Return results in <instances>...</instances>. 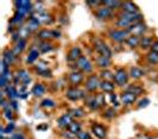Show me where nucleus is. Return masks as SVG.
Returning <instances> with one entry per match:
<instances>
[{"label": "nucleus", "instance_id": "nucleus-47", "mask_svg": "<svg viewBox=\"0 0 158 139\" xmlns=\"http://www.w3.org/2000/svg\"><path fill=\"white\" fill-rule=\"evenodd\" d=\"M148 103H149V100L148 99H144V100H142L140 102H139V105H138V107H145V106H148Z\"/></svg>", "mask_w": 158, "mask_h": 139}, {"label": "nucleus", "instance_id": "nucleus-46", "mask_svg": "<svg viewBox=\"0 0 158 139\" xmlns=\"http://www.w3.org/2000/svg\"><path fill=\"white\" fill-rule=\"evenodd\" d=\"M111 100H112V102H113V105H114V106H118L119 105L118 100H117V95H115L114 93H112L111 94Z\"/></svg>", "mask_w": 158, "mask_h": 139}, {"label": "nucleus", "instance_id": "nucleus-13", "mask_svg": "<svg viewBox=\"0 0 158 139\" xmlns=\"http://www.w3.org/2000/svg\"><path fill=\"white\" fill-rule=\"evenodd\" d=\"M32 17H33V18H36L40 24H44V25H47V24L52 23V18H51V15H48L44 10H43V11H33Z\"/></svg>", "mask_w": 158, "mask_h": 139}, {"label": "nucleus", "instance_id": "nucleus-42", "mask_svg": "<svg viewBox=\"0 0 158 139\" xmlns=\"http://www.w3.org/2000/svg\"><path fill=\"white\" fill-rule=\"evenodd\" d=\"M76 138L77 139H92V137H90V134L88 133V132H86V131H81L76 136Z\"/></svg>", "mask_w": 158, "mask_h": 139}, {"label": "nucleus", "instance_id": "nucleus-3", "mask_svg": "<svg viewBox=\"0 0 158 139\" xmlns=\"http://www.w3.org/2000/svg\"><path fill=\"white\" fill-rule=\"evenodd\" d=\"M106 105V100H105V95L103 94H96V95H92L87 99V106L92 111H96L101 106Z\"/></svg>", "mask_w": 158, "mask_h": 139}, {"label": "nucleus", "instance_id": "nucleus-48", "mask_svg": "<svg viewBox=\"0 0 158 139\" xmlns=\"http://www.w3.org/2000/svg\"><path fill=\"white\" fill-rule=\"evenodd\" d=\"M151 50H152V51H155V53H158V40H156V42L152 44Z\"/></svg>", "mask_w": 158, "mask_h": 139}, {"label": "nucleus", "instance_id": "nucleus-30", "mask_svg": "<svg viewBox=\"0 0 158 139\" xmlns=\"http://www.w3.org/2000/svg\"><path fill=\"white\" fill-rule=\"evenodd\" d=\"M40 50L38 49H36V48H32L31 50H30V53H29V56H27V58H26V62L27 63H33V62L36 61L37 58H38V56H40Z\"/></svg>", "mask_w": 158, "mask_h": 139}, {"label": "nucleus", "instance_id": "nucleus-25", "mask_svg": "<svg viewBox=\"0 0 158 139\" xmlns=\"http://www.w3.org/2000/svg\"><path fill=\"white\" fill-rule=\"evenodd\" d=\"M114 88H115V86L114 83L112 82V81H101V83H100V89L105 93H108V94H112V93L114 92Z\"/></svg>", "mask_w": 158, "mask_h": 139}, {"label": "nucleus", "instance_id": "nucleus-33", "mask_svg": "<svg viewBox=\"0 0 158 139\" xmlns=\"http://www.w3.org/2000/svg\"><path fill=\"white\" fill-rule=\"evenodd\" d=\"M52 49H54V45L51 43H49V42H42L38 45V50H40V53H43V54L51 51Z\"/></svg>", "mask_w": 158, "mask_h": 139}, {"label": "nucleus", "instance_id": "nucleus-5", "mask_svg": "<svg viewBox=\"0 0 158 139\" xmlns=\"http://www.w3.org/2000/svg\"><path fill=\"white\" fill-rule=\"evenodd\" d=\"M75 65H76V68L79 69V71L81 73H86V74H89V73H92L93 71V64H92V62L88 60V57L86 56H81L77 61L75 62Z\"/></svg>", "mask_w": 158, "mask_h": 139}, {"label": "nucleus", "instance_id": "nucleus-39", "mask_svg": "<svg viewBox=\"0 0 158 139\" xmlns=\"http://www.w3.org/2000/svg\"><path fill=\"white\" fill-rule=\"evenodd\" d=\"M40 106L44 108H55L56 107V102L51 99H45V100L42 101Z\"/></svg>", "mask_w": 158, "mask_h": 139}, {"label": "nucleus", "instance_id": "nucleus-16", "mask_svg": "<svg viewBox=\"0 0 158 139\" xmlns=\"http://www.w3.org/2000/svg\"><path fill=\"white\" fill-rule=\"evenodd\" d=\"M92 132L96 138L105 139L107 136V128L101 124H93L92 125Z\"/></svg>", "mask_w": 158, "mask_h": 139}, {"label": "nucleus", "instance_id": "nucleus-2", "mask_svg": "<svg viewBox=\"0 0 158 139\" xmlns=\"http://www.w3.org/2000/svg\"><path fill=\"white\" fill-rule=\"evenodd\" d=\"M93 48L94 50L100 55V56H105V57H112V50L110 49V46L107 45L102 39L95 38L93 42Z\"/></svg>", "mask_w": 158, "mask_h": 139}, {"label": "nucleus", "instance_id": "nucleus-18", "mask_svg": "<svg viewBox=\"0 0 158 139\" xmlns=\"http://www.w3.org/2000/svg\"><path fill=\"white\" fill-rule=\"evenodd\" d=\"M82 56V51H81V48L80 46H73L70 50H69V53H68V61L69 62H76L79 60L80 57Z\"/></svg>", "mask_w": 158, "mask_h": 139}, {"label": "nucleus", "instance_id": "nucleus-6", "mask_svg": "<svg viewBox=\"0 0 158 139\" xmlns=\"http://www.w3.org/2000/svg\"><path fill=\"white\" fill-rule=\"evenodd\" d=\"M65 96H67V99H69L71 101H79L86 96V93L79 89L77 87H70V88L67 89Z\"/></svg>", "mask_w": 158, "mask_h": 139}, {"label": "nucleus", "instance_id": "nucleus-36", "mask_svg": "<svg viewBox=\"0 0 158 139\" xmlns=\"http://www.w3.org/2000/svg\"><path fill=\"white\" fill-rule=\"evenodd\" d=\"M24 18H25V15H20V13H18L16 12L15 15H13V18L11 19V24H13V25H19V24L23 23Z\"/></svg>", "mask_w": 158, "mask_h": 139}, {"label": "nucleus", "instance_id": "nucleus-15", "mask_svg": "<svg viewBox=\"0 0 158 139\" xmlns=\"http://www.w3.org/2000/svg\"><path fill=\"white\" fill-rule=\"evenodd\" d=\"M120 100H121L124 106H131L137 101V95L128 92V91H124L120 94Z\"/></svg>", "mask_w": 158, "mask_h": 139}, {"label": "nucleus", "instance_id": "nucleus-41", "mask_svg": "<svg viewBox=\"0 0 158 139\" xmlns=\"http://www.w3.org/2000/svg\"><path fill=\"white\" fill-rule=\"evenodd\" d=\"M2 109H4V116H5V118H7L8 120L13 118V114H12L13 112H12V109H11V103H10L8 106H6L5 108H2Z\"/></svg>", "mask_w": 158, "mask_h": 139}, {"label": "nucleus", "instance_id": "nucleus-17", "mask_svg": "<svg viewBox=\"0 0 158 139\" xmlns=\"http://www.w3.org/2000/svg\"><path fill=\"white\" fill-rule=\"evenodd\" d=\"M22 82L23 86H27V83L31 81V77H30V73L25 69H20L18 70L16 76V82Z\"/></svg>", "mask_w": 158, "mask_h": 139}, {"label": "nucleus", "instance_id": "nucleus-38", "mask_svg": "<svg viewBox=\"0 0 158 139\" xmlns=\"http://www.w3.org/2000/svg\"><path fill=\"white\" fill-rule=\"evenodd\" d=\"M100 75H101L102 78H105V81H113V80H114V74L107 69L102 70V71L100 73Z\"/></svg>", "mask_w": 158, "mask_h": 139}, {"label": "nucleus", "instance_id": "nucleus-9", "mask_svg": "<svg viewBox=\"0 0 158 139\" xmlns=\"http://www.w3.org/2000/svg\"><path fill=\"white\" fill-rule=\"evenodd\" d=\"M61 33L57 30H49V29H43L37 33V37L40 39H43V42H48L50 39L60 38Z\"/></svg>", "mask_w": 158, "mask_h": 139}, {"label": "nucleus", "instance_id": "nucleus-44", "mask_svg": "<svg viewBox=\"0 0 158 139\" xmlns=\"http://www.w3.org/2000/svg\"><path fill=\"white\" fill-rule=\"evenodd\" d=\"M87 4L89 6H93V7L99 8L100 5H102V1H87Z\"/></svg>", "mask_w": 158, "mask_h": 139}, {"label": "nucleus", "instance_id": "nucleus-43", "mask_svg": "<svg viewBox=\"0 0 158 139\" xmlns=\"http://www.w3.org/2000/svg\"><path fill=\"white\" fill-rule=\"evenodd\" d=\"M114 116H115V111H114V108H110V109H107V111H106V113L103 114V116H106V118H113Z\"/></svg>", "mask_w": 158, "mask_h": 139}, {"label": "nucleus", "instance_id": "nucleus-40", "mask_svg": "<svg viewBox=\"0 0 158 139\" xmlns=\"http://www.w3.org/2000/svg\"><path fill=\"white\" fill-rule=\"evenodd\" d=\"M126 91H128V92H131V93H133V94H135L137 96L140 94V93L143 92V88L142 87H139V86H137V85H133V86H130L128 88H127Z\"/></svg>", "mask_w": 158, "mask_h": 139}, {"label": "nucleus", "instance_id": "nucleus-45", "mask_svg": "<svg viewBox=\"0 0 158 139\" xmlns=\"http://www.w3.org/2000/svg\"><path fill=\"white\" fill-rule=\"evenodd\" d=\"M11 139H26V138H25V136H24L22 132H18V133H15L11 137Z\"/></svg>", "mask_w": 158, "mask_h": 139}, {"label": "nucleus", "instance_id": "nucleus-22", "mask_svg": "<svg viewBox=\"0 0 158 139\" xmlns=\"http://www.w3.org/2000/svg\"><path fill=\"white\" fill-rule=\"evenodd\" d=\"M96 65L99 67V68H101V69H107L110 65L112 64V61L110 57H105V56H98L96 57Z\"/></svg>", "mask_w": 158, "mask_h": 139}, {"label": "nucleus", "instance_id": "nucleus-10", "mask_svg": "<svg viewBox=\"0 0 158 139\" xmlns=\"http://www.w3.org/2000/svg\"><path fill=\"white\" fill-rule=\"evenodd\" d=\"M146 25L143 23V22H139V23H135L133 25H131L127 31L130 33V36H137V37H140L143 36L145 32H146Z\"/></svg>", "mask_w": 158, "mask_h": 139}, {"label": "nucleus", "instance_id": "nucleus-1", "mask_svg": "<svg viewBox=\"0 0 158 139\" xmlns=\"http://www.w3.org/2000/svg\"><path fill=\"white\" fill-rule=\"evenodd\" d=\"M142 20L143 15L140 13H125V12H121L118 15V19H117V26L123 27L124 30H127L131 25L139 23Z\"/></svg>", "mask_w": 158, "mask_h": 139}, {"label": "nucleus", "instance_id": "nucleus-21", "mask_svg": "<svg viewBox=\"0 0 158 139\" xmlns=\"http://www.w3.org/2000/svg\"><path fill=\"white\" fill-rule=\"evenodd\" d=\"M36 71L42 77H51V71L48 68V65L44 62H40L36 65Z\"/></svg>", "mask_w": 158, "mask_h": 139}, {"label": "nucleus", "instance_id": "nucleus-23", "mask_svg": "<svg viewBox=\"0 0 158 139\" xmlns=\"http://www.w3.org/2000/svg\"><path fill=\"white\" fill-rule=\"evenodd\" d=\"M15 58H16V55L13 54V51L12 50H5L4 51V54H2V62L5 63V64H7L8 67L15 62Z\"/></svg>", "mask_w": 158, "mask_h": 139}, {"label": "nucleus", "instance_id": "nucleus-31", "mask_svg": "<svg viewBox=\"0 0 158 139\" xmlns=\"http://www.w3.org/2000/svg\"><path fill=\"white\" fill-rule=\"evenodd\" d=\"M145 57H146L148 63H150V64H158V53H155V51L150 50Z\"/></svg>", "mask_w": 158, "mask_h": 139}, {"label": "nucleus", "instance_id": "nucleus-7", "mask_svg": "<svg viewBox=\"0 0 158 139\" xmlns=\"http://www.w3.org/2000/svg\"><path fill=\"white\" fill-rule=\"evenodd\" d=\"M128 77H130V74L124 68H119L114 73V80L113 81L118 86H125L128 82Z\"/></svg>", "mask_w": 158, "mask_h": 139}, {"label": "nucleus", "instance_id": "nucleus-4", "mask_svg": "<svg viewBox=\"0 0 158 139\" xmlns=\"http://www.w3.org/2000/svg\"><path fill=\"white\" fill-rule=\"evenodd\" d=\"M108 37L113 42L123 43V42H126V39L130 37V33H128V31L124 30V29H113L108 32Z\"/></svg>", "mask_w": 158, "mask_h": 139}, {"label": "nucleus", "instance_id": "nucleus-20", "mask_svg": "<svg viewBox=\"0 0 158 139\" xmlns=\"http://www.w3.org/2000/svg\"><path fill=\"white\" fill-rule=\"evenodd\" d=\"M71 123H73V116H71L70 113H65V114L61 116L57 119V125H58L60 127H65V128H68Z\"/></svg>", "mask_w": 158, "mask_h": 139}, {"label": "nucleus", "instance_id": "nucleus-14", "mask_svg": "<svg viewBox=\"0 0 158 139\" xmlns=\"http://www.w3.org/2000/svg\"><path fill=\"white\" fill-rule=\"evenodd\" d=\"M15 5H16L17 8L16 12H18V13H20V15H26L33 8L31 1H16Z\"/></svg>", "mask_w": 158, "mask_h": 139}, {"label": "nucleus", "instance_id": "nucleus-32", "mask_svg": "<svg viewBox=\"0 0 158 139\" xmlns=\"http://www.w3.org/2000/svg\"><path fill=\"white\" fill-rule=\"evenodd\" d=\"M5 91H6V95L8 96V99H15L18 96V91L16 89V87L12 85H8L6 88H5Z\"/></svg>", "mask_w": 158, "mask_h": 139}, {"label": "nucleus", "instance_id": "nucleus-49", "mask_svg": "<svg viewBox=\"0 0 158 139\" xmlns=\"http://www.w3.org/2000/svg\"><path fill=\"white\" fill-rule=\"evenodd\" d=\"M11 106H12V107L15 108V109H17V108H18V106H17V102H16V101H12V102H11Z\"/></svg>", "mask_w": 158, "mask_h": 139}, {"label": "nucleus", "instance_id": "nucleus-27", "mask_svg": "<svg viewBox=\"0 0 158 139\" xmlns=\"http://www.w3.org/2000/svg\"><path fill=\"white\" fill-rule=\"evenodd\" d=\"M126 45L130 46V48H137L140 44V37H137V36H130L128 38L126 39Z\"/></svg>", "mask_w": 158, "mask_h": 139}, {"label": "nucleus", "instance_id": "nucleus-12", "mask_svg": "<svg viewBox=\"0 0 158 139\" xmlns=\"http://www.w3.org/2000/svg\"><path fill=\"white\" fill-rule=\"evenodd\" d=\"M95 15L99 20H107V19H111L113 17V10H111L107 6H101L95 11Z\"/></svg>", "mask_w": 158, "mask_h": 139}, {"label": "nucleus", "instance_id": "nucleus-29", "mask_svg": "<svg viewBox=\"0 0 158 139\" xmlns=\"http://www.w3.org/2000/svg\"><path fill=\"white\" fill-rule=\"evenodd\" d=\"M25 46H26V39H20L19 42H17L16 46H15V49L12 51L16 56H18L19 54H22V51L25 49Z\"/></svg>", "mask_w": 158, "mask_h": 139}, {"label": "nucleus", "instance_id": "nucleus-11", "mask_svg": "<svg viewBox=\"0 0 158 139\" xmlns=\"http://www.w3.org/2000/svg\"><path fill=\"white\" fill-rule=\"evenodd\" d=\"M68 81H69L71 87H77L85 81V75H83V73H81L79 70L71 71L68 76Z\"/></svg>", "mask_w": 158, "mask_h": 139}, {"label": "nucleus", "instance_id": "nucleus-34", "mask_svg": "<svg viewBox=\"0 0 158 139\" xmlns=\"http://www.w3.org/2000/svg\"><path fill=\"white\" fill-rule=\"evenodd\" d=\"M68 131L71 132V133L75 134V136H77L80 132H81V124L77 123V121H73V123L69 125V127H68Z\"/></svg>", "mask_w": 158, "mask_h": 139}, {"label": "nucleus", "instance_id": "nucleus-28", "mask_svg": "<svg viewBox=\"0 0 158 139\" xmlns=\"http://www.w3.org/2000/svg\"><path fill=\"white\" fill-rule=\"evenodd\" d=\"M45 93V86L43 83H37V85L33 86L32 88V94L35 96H42L43 94Z\"/></svg>", "mask_w": 158, "mask_h": 139}, {"label": "nucleus", "instance_id": "nucleus-35", "mask_svg": "<svg viewBox=\"0 0 158 139\" xmlns=\"http://www.w3.org/2000/svg\"><path fill=\"white\" fill-rule=\"evenodd\" d=\"M121 1H111V0H107V1H102V5L103 6H107V7H110L111 10H117V8H120L121 7Z\"/></svg>", "mask_w": 158, "mask_h": 139}, {"label": "nucleus", "instance_id": "nucleus-19", "mask_svg": "<svg viewBox=\"0 0 158 139\" xmlns=\"http://www.w3.org/2000/svg\"><path fill=\"white\" fill-rule=\"evenodd\" d=\"M121 10H123V12H125V13H139V10H138V6L133 4V2H131V1H124L123 4H121Z\"/></svg>", "mask_w": 158, "mask_h": 139}, {"label": "nucleus", "instance_id": "nucleus-37", "mask_svg": "<svg viewBox=\"0 0 158 139\" xmlns=\"http://www.w3.org/2000/svg\"><path fill=\"white\" fill-rule=\"evenodd\" d=\"M70 114L71 116H74V118H83V116H86V113H85V111L82 109V108H74V109H71L70 111Z\"/></svg>", "mask_w": 158, "mask_h": 139}, {"label": "nucleus", "instance_id": "nucleus-26", "mask_svg": "<svg viewBox=\"0 0 158 139\" xmlns=\"http://www.w3.org/2000/svg\"><path fill=\"white\" fill-rule=\"evenodd\" d=\"M153 43H155V42H153L152 37L143 36L142 38H140V44H139V46H140L142 49H144V50H146V49H151Z\"/></svg>", "mask_w": 158, "mask_h": 139}, {"label": "nucleus", "instance_id": "nucleus-8", "mask_svg": "<svg viewBox=\"0 0 158 139\" xmlns=\"http://www.w3.org/2000/svg\"><path fill=\"white\" fill-rule=\"evenodd\" d=\"M100 83H101V81H100V78L98 75H89L87 77V80H86V89H87L88 92H96L99 88H100Z\"/></svg>", "mask_w": 158, "mask_h": 139}, {"label": "nucleus", "instance_id": "nucleus-24", "mask_svg": "<svg viewBox=\"0 0 158 139\" xmlns=\"http://www.w3.org/2000/svg\"><path fill=\"white\" fill-rule=\"evenodd\" d=\"M128 74H130V77H132L135 80H138V78H142L145 75V71L140 67H131Z\"/></svg>", "mask_w": 158, "mask_h": 139}]
</instances>
